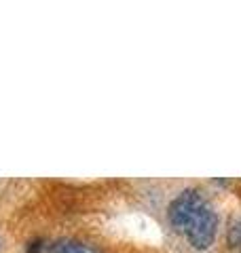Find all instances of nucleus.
I'll return each mask as SVG.
<instances>
[{"instance_id": "1", "label": "nucleus", "mask_w": 241, "mask_h": 253, "mask_svg": "<svg viewBox=\"0 0 241 253\" xmlns=\"http://www.w3.org/2000/svg\"><path fill=\"white\" fill-rule=\"evenodd\" d=\"M216 230H218V215L210 205H203L195 215L190 217V221L184 228V234H186L188 243L195 249H207L216 239Z\"/></svg>"}, {"instance_id": "2", "label": "nucleus", "mask_w": 241, "mask_h": 253, "mask_svg": "<svg viewBox=\"0 0 241 253\" xmlns=\"http://www.w3.org/2000/svg\"><path fill=\"white\" fill-rule=\"evenodd\" d=\"M205 205L203 194L195 188H188L184 190L182 194H178L176 199L172 201L170 209H167V215H170V224L176 228V230H184L186 224L190 221V217Z\"/></svg>"}, {"instance_id": "3", "label": "nucleus", "mask_w": 241, "mask_h": 253, "mask_svg": "<svg viewBox=\"0 0 241 253\" xmlns=\"http://www.w3.org/2000/svg\"><path fill=\"white\" fill-rule=\"evenodd\" d=\"M49 253H95V251L76 241H58L49 247Z\"/></svg>"}, {"instance_id": "4", "label": "nucleus", "mask_w": 241, "mask_h": 253, "mask_svg": "<svg viewBox=\"0 0 241 253\" xmlns=\"http://www.w3.org/2000/svg\"><path fill=\"white\" fill-rule=\"evenodd\" d=\"M227 239L231 247H239L241 245V217H235L229 226V232H227Z\"/></svg>"}, {"instance_id": "5", "label": "nucleus", "mask_w": 241, "mask_h": 253, "mask_svg": "<svg viewBox=\"0 0 241 253\" xmlns=\"http://www.w3.org/2000/svg\"><path fill=\"white\" fill-rule=\"evenodd\" d=\"M40 247H43V243H40V241H32L30 247H28V253H38Z\"/></svg>"}]
</instances>
